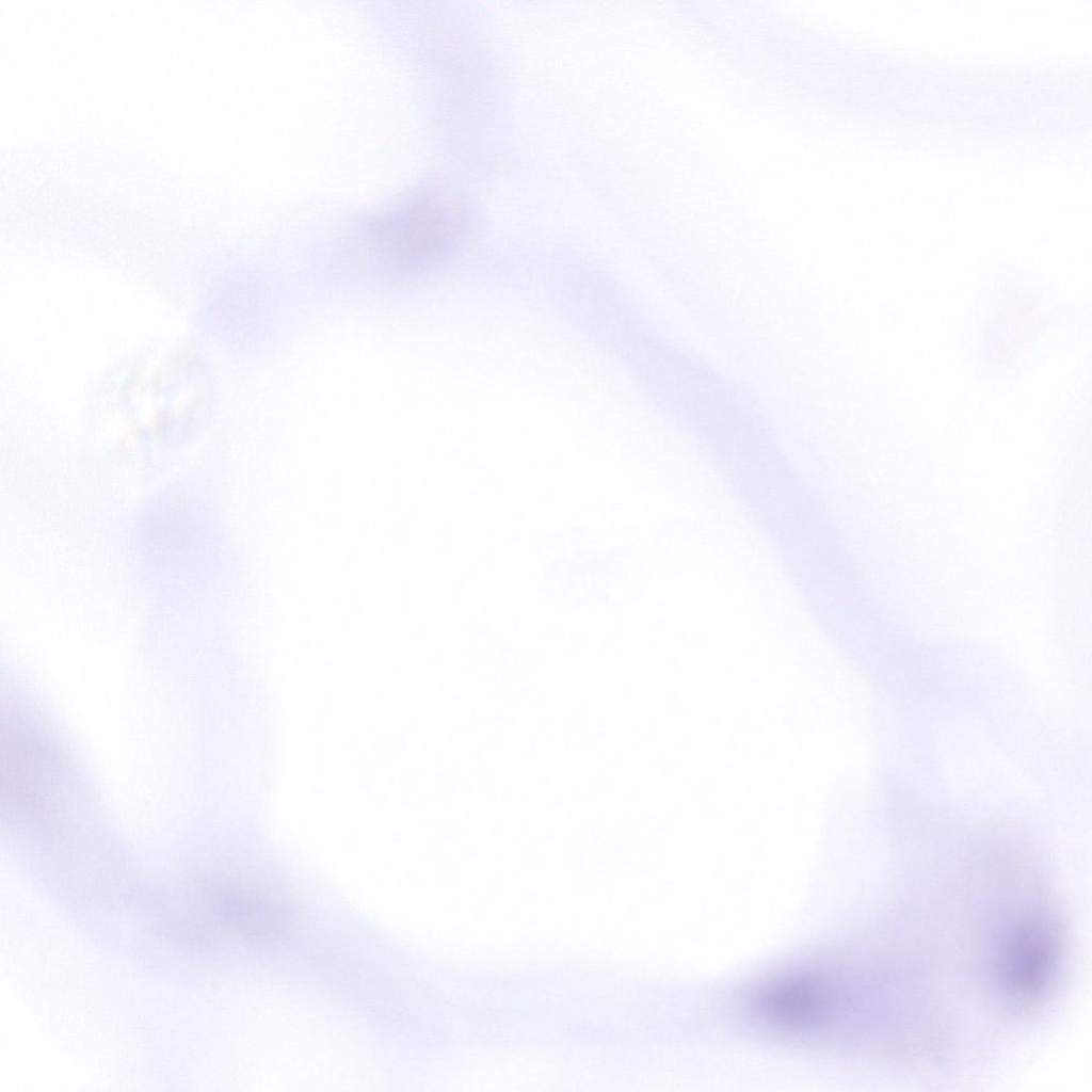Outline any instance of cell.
<instances>
[{
	"mask_svg": "<svg viewBox=\"0 0 1092 1092\" xmlns=\"http://www.w3.org/2000/svg\"><path fill=\"white\" fill-rule=\"evenodd\" d=\"M470 226V207L460 192L427 184L375 212L367 222L366 237L383 270L411 275L446 259L466 238Z\"/></svg>",
	"mask_w": 1092,
	"mask_h": 1092,
	"instance_id": "2",
	"label": "cell"
},
{
	"mask_svg": "<svg viewBox=\"0 0 1092 1092\" xmlns=\"http://www.w3.org/2000/svg\"><path fill=\"white\" fill-rule=\"evenodd\" d=\"M166 913L171 935L203 949L269 946L288 937L298 920L282 888L226 879L193 884Z\"/></svg>",
	"mask_w": 1092,
	"mask_h": 1092,
	"instance_id": "1",
	"label": "cell"
},
{
	"mask_svg": "<svg viewBox=\"0 0 1092 1092\" xmlns=\"http://www.w3.org/2000/svg\"><path fill=\"white\" fill-rule=\"evenodd\" d=\"M756 1006L762 1016L788 1029H806L825 1019L829 994L816 979L790 975L768 982L760 989Z\"/></svg>",
	"mask_w": 1092,
	"mask_h": 1092,
	"instance_id": "3",
	"label": "cell"
}]
</instances>
